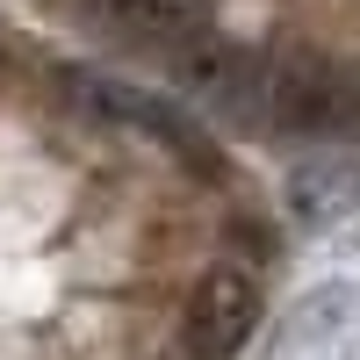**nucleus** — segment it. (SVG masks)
Segmentation results:
<instances>
[{"label":"nucleus","instance_id":"1","mask_svg":"<svg viewBox=\"0 0 360 360\" xmlns=\"http://www.w3.org/2000/svg\"><path fill=\"white\" fill-rule=\"evenodd\" d=\"M259 332V288L245 266H209L188 288V310H180V346L188 360H231Z\"/></svg>","mask_w":360,"mask_h":360},{"label":"nucleus","instance_id":"2","mask_svg":"<svg viewBox=\"0 0 360 360\" xmlns=\"http://www.w3.org/2000/svg\"><path fill=\"white\" fill-rule=\"evenodd\" d=\"M281 202H288V217L303 231H324V224L353 217V209H360V152H317V159H303L288 173Z\"/></svg>","mask_w":360,"mask_h":360},{"label":"nucleus","instance_id":"3","mask_svg":"<svg viewBox=\"0 0 360 360\" xmlns=\"http://www.w3.org/2000/svg\"><path fill=\"white\" fill-rule=\"evenodd\" d=\"M353 310H360V295L346 281H324L310 295H295L288 317L274 324V339H266V360H310L317 346H332L346 324H353Z\"/></svg>","mask_w":360,"mask_h":360},{"label":"nucleus","instance_id":"4","mask_svg":"<svg viewBox=\"0 0 360 360\" xmlns=\"http://www.w3.org/2000/svg\"><path fill=\"white\" fill-rule=\"evenodd\" d=\"M332 130L360 144V79H353V86H339V108H332Z\"/></svg>","mask_w":360,"mask_h":360}]
</instances>
